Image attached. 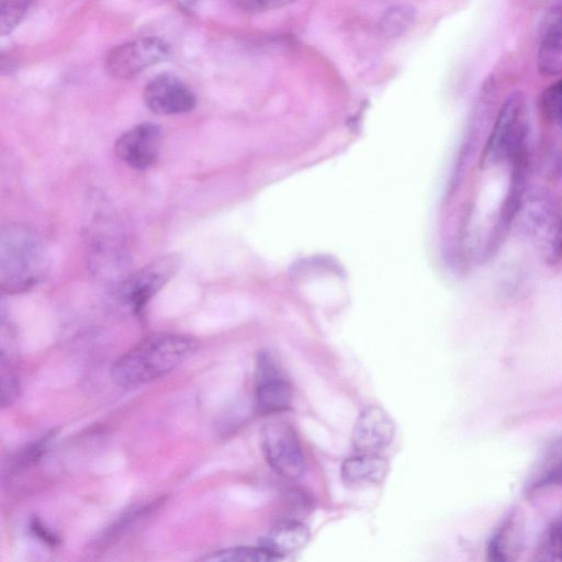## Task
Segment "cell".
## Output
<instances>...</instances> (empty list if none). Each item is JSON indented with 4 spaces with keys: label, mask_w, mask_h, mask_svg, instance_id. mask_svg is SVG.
Returning <instances> with one entry per match:
<instances>
[{
    "label": "cell",
    "mask_w": 562,
    "mask_h": 562,
    "mask_svg": "<svg viewBox=\"0 0 562 562\" xmlns=\"http://www.w3.org/2000/svg\"><path fill=\"white\" fill-rule=\"evenodd\" d=\"M198 347V341L191 337L154 334L137 342L112 363L111 379L122 387L155 381L177 368Z\"/></svg>",
    "instance_id": "6da1fadb"
},
{
    "label": "cell",
    "mask_w": 562,
    "mask_h": 562,
    "mask_svg": "<svg viewBox=\"0 0 562 562\" xmlns=\"http://www.w3.org/2000/svg\"><path fill=\"white\" fill-rule=\"evenodd\" d=\"M47 270V257L38 238L22 228L1 237L0 285L8 293H21L36 285Z\"/></svg>",
    "instance_id": "7a4b0ae2"
},
{
    "label": "cell",
    "mask_w": 562,
    "mask_h": 562,
    "mask_svg": "<svg viewBox=\"0 0 562 562\" xmlns=\"http://www.w3.org/2000/svg\"><path fill=\"white\" fill-rule=\"evenodd\" d=\"M522 93L514 92L502 104L480 157L481 169L510 161L526 151L528 115Z\"/></svg>",
    "instance_id": "3957f363"
},
{
    "label": "cell",
    "mask_w": 562,
    "mask_h": 562,
    "mask_svg": "<svg viewBox=\"0 0 562 562\" xmlns=\"http://www.w3.org/2000/svg\"><path fill=\"white\" fill-rule=\"evenodd\" d=\"M517 216L522 233L544 260L553 262L562 256V217L549 202L529 199Z\"/></svg>",
    "instance_id": "277c9868"
},
{
    "label": "cell",
    "mask_w": 562,
    "mask_h": 562,
    "mask_svg": "<svg viewBox=\"0 0 562 562\" xmlns=\"http://www.w3.org/2000/svg\"><path fill=\"white\" fill-rule=\"evenodd\" d=\"M262 451L268 464L280 476L295 481L305 472L303 450L291 424L273 419L261 430Z\"/></svg>",
    "instance_id": "5b68a950"
},
{
    "label": "cell",
    "mask_w": 562,
    "mask_h": 562,
    "mask_svg": "<svg viewBox=\"0 0 562 562\" xmlns=\"http://www.w3.org/2000/svg\"><path fill=\"white\" fill-rule=\"evenodd\" d=\"M170 45L159 37H143L123 43L108 52L106 72L115 79H132L146 68L169 58Z\"/></svg>",
    "instance_id": "8992f818"
},
{
    "label": "cell",
    "mask_w": 562,
    "mask_h": 562,
    "mask_svg": "<svg viewBox=\"0 0 562 562\" xmlns=\"http://www.w3.org/2000/svg\"><path fill=\"white\" fill-rule=\"evenodd\" d=\"M254 402L260 415L279 414L292 403V386L268 350L260 351L256 358Z\"/></svg>",
    "instance_id": "52a82bcc"
},
{
    "label": "cell",
    "mask_w": 562,
    "mask_h": 562,
    "mask_svg": "<svg viewBox=\"0 0 562 562\" xmlns=\"http://www.w3.org/2000/svg\"><path fill=\"white\" fill-rule=\"evenodd\" d=\"M180 260L167 255L130 274L117 286V296L134 312H139L148 301L176 274Z\"/></svg>",
    "instance_id": "ba28073f"
},
{
    "label": "cell",
    "mask_w": 562,
    "mask_h": 562,
    "mask_svg": "<svg viewBox=\"0 0 562 562\" xmlns=\"http://www.w3.org/2000/svg\"><path fill=\"white\" fill-rule=\"evenodd\" d=\"M143 100L149 111L159 115L187 113L196 105V97L179 77L161 74L144 88Z\"/></svg>",
    "instance_id": "9c48e42d"
},
{
    "label": "cell",
    "mask_w": 562,
    "mask_h": 562,
    "mask_svg": "<svg viewBox=\"0 0 562 562\" xmlns=\"http://www.w3.org/2000/svg\"><path fill=\"white\" fill-rule=\"evenodd\" d=\"M161 140V128L154 123L145 122L124 132L116 139L114 150L128 167L146 170L157 161Z\"/></svg>",
    "instance_id": "30bf717a"
},
{
    "label": "cell",
    "mask_w": 562,
    "mask_h": 562,
    "mask_svg": "<svg viewBox=\"0 0 562 562\" xmlns=\"http://www.w3.org/2000/svg\"><path fill=\"white\" fill-rule=\"evenodd\" d=\"M395 434V426L387 413L378 406H369L358 415L351 435L356 453L381 454Z\"/></svg>",
    "instance_id": "8fae6325"
},
{
    "label": "cell",
    "mask_w": 562,
    "mask_h": 562,
    "mask_svg": "<svg viewBox=\"0 0 562 562\" xmlns=\"http://www.w3.org/2000/svg\"><path fill=\"white\" fill-rule=\"evenodd\" d=\"M537 68L543 76L562 74V3L552 5L542 18Z\"/></svg>",
    "instance_id": "7c38bea8"
},
{
    "label": "cell",
    "mask_w": 562,
    "mask_h": 562,
    "mask_svg": "<svg viewBox=\"0 0 562 562\" xmlns=\"http://www.w3.org/2000/svg\"><path fill=\"white\" fill-rule=\"evenodd\" d=\"M524 539V522L517 510L510 512L490 538L486 562H517Z\"/></svg>",
    "instance_id": "4fadbf2b"
},
{
    "label": "cell",
    "mask_w": 562,
    "mask_h": 562,
    "mask_svg": "<svg viewBox=\"0 0 562 562\" xmlns=\"http://www.w3.org/2000/svg\"><path fill=\"white\" fill-rule=\"evenodd\" d=\"M389 472V463L382 454L356 453L344 460L340 476L348 486L359 487L381 484Z\"/></svg>",
    "instance_id": "5bb4252c"
},
{
    "label": "cell",
    "mask_w": 562,
    "mask_h": 562,
    "mask_svg": "<svg viewBox=\"0 0 562 562\" xmlns=\"http://www.w3.org/2000/svg\"><path fill=\"white\" fill-rule=\"evenodd\" d=\"M310 540V529L301 520L283 519L277 524L260 542V550L293 557Z\"/></svg>",
    "instance_id": "9a60e30c"
},
{
    "label": "cell",
    "mask_w": 562,
    "mask_h": 562,
    "mask_svg": "<svg viewBox=\"0 0 562 562\" xmlns=\"http://www.w3.org/2000/svg\"><path fill=\"white\" fill-rule=\"evenodd\" d=\"M415 15L414 8L408 4L393 5L381 16L380 29L387 36H402L413 25Z\"/></svg>",
    "instance_id": "2e32d148"
},
{
    "label": "cell",
    "mask_w": 562,
    "mask_h": 562,
    "mask_svg": "<svg viewBox=\"0 0 562 562\" xmlns=\"http://www.w3.org/2000/svg\"><path fill=\"white\" fill-rule=\"evenodd\" d=\"M32 4L23 0H0V34L5 35L15 29Z\"/></svg>",
    "instance_id": "e0dca14e"
},
{
    "label": "cell",
    "mask_w": 562,
    "mask_h": 562,
    "mask_svg": "<svg viewBox=\"0 0 562 562\" xmlns=\"http://www.w3.org/2000/svg\"><path fill=\"white\" fill-rule=\"evenodd\" d=\"M540 109L548 120L559 124L562 119V78L542 91Z\"/></svg>",
    "instance_id": "ac0fdd59"
},
{
    "label": "cell",
    "mask_w": 562,
    "mask_h": 562,
    "mask_svg": "<svg viewBox=\"0 0 562 562\" xmlns=\"http://www.w3.org/2000/svg\"><path fill=\"white\" fill-rule=\"evenodd\" d=\"M533 562H562V529L554 525L548 531Z\"/></svg>",
    "instance_id": "d6986e66"
},
{
    "label": "cell",
    "mask_w": 562,
    "mask_h": 562,
    "mask_svg": "<svg viewBox=\"0 0 562 562\" xmlns=\"http://www.w3.org/2000/svg\"><path fill=\"white\" fill-rule=\"evenodd\" d=\"M289 2L283 0H237L233 4L246 13H260L286 5Z\"/></svg>",
    "instance_id": "ffe728a7"
},
{
    "label": "cell",
    "mask_w": 562,
    "mask_h": 562,
    "mask_svg": "<svg viewBox=\"0 0 562 562\" xmlns=\"http://www.w3.org/2000/svg\"><path fill=\"white\" fill-rule=\"evenodd\" d=\"M220 562H258V549H238L226 554Z\"/></svg>",
    "instance_id": "44dd1931"
},
{
    "label": "cell",
    "mask_w": 562,
    "mask_h": 562,
    "mask_svg": "<svg viewBox=\"0 0 562 562\" xmlns=\"http://www.w3.org/2000/svg\"><path fill=\"white\" fill-rule=\"evenodd\" d=\"M258 562H294L293 557L278 555L258 549Z\"/></svg>",
    "instance_id": "7402d4cb"
},
{
    "label": "cell",
    "mask_w": 562,
    "mask_h": 562,
    "mask_svg": "<svg viewBox=\"0 0 562 562\" xmlns=\"http://www.w3.org/2000/svg\"><path fill=\"white\" fill-rule=\"evenodd\" d=\"M555 526H558L560 529H562V519L555 524Z\"/></svg>",
    "instance_id": "603a6c76"
},
{
    "label": "cell",
    "mask_w": 562,
    "mask_h": 562,
    "mask_svg": "<svg viewBox=\"0 0 562 562\" xmlns=\"http://www.w3.org/2000/svg\"><path fill=\"white\" fill-rule=\"evenodd\" d=\"M559 125H560V127H561V130H562V119H561V121L559 122Z\"/></svg>",
    "instance_id": "cb8c5ba5"
}]
</instances>
